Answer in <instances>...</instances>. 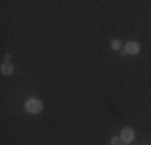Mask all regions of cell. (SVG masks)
Returning a JSON list of instances; mask_svg holds the SVG:
<instances>
[{
    "mask_svg": "<svg viewBox=\"0 0 151 145\" xmlns=\"http://www.w3.org/2000/svg\"><path fill=\"white\" fill-rule=\"evenodd\" d=\"M26 110L29 111V113H39V111H42V102L40 100H37V99H31V100H27L26 102Z\"/></svg>",
    "mask_w": 151,
    "mask_h": 145,
    "instance_id": "cell-1",
    "label": "cell"
},
{
    "mask_svg": "<svg viewBox=\"0 0 151 145\" xmlns=\"http://www.w3.org/2000/svg\"><path fill=\"white\" fill-rule=\"evenodd\" d=\"M134 137H135V134H134V130H132L130 128H124L122 129V132H121V142L122 144H130L132 140H134Z\"/></svg>",
    "mask_w": 151,
    "mask_h": 145,
    "instance_id": "cell-2",
    "label": "cell"
},
{
    "mask_svg": "<svg viewBox=\"0 0 151 145\" xmlns=\"http://www.w3.org/2000/svg\"><path fill=\"white\" fill-rule=\"evenodd\" d=\"M125 52H127L129 55H135V53H138L140 52V44L134 42V41L127 42V45H125Z\"/></svg>",
    "mask_w": 151,
    "mask_h": 145,
    "instance_id": "cell-3",
    "label": "cell"
},
{
    "mask_svg": "<svg viewBox=\"0 0 151 145\" xmlns=\"http://www.w3.org/2000/svg\"><path fill=\"white\" fill-rule=\"evenodd\" d=\"M12 72H13V66H12V63H3V65H2V74L10 76Z\"/></svg>",
    "mask_w": 151,
    "mask_h": 145,
    "instance_id": "cell-4",
    "label": "cell"
},
{
    "mask_svg": "<svg viewBox=\"0 0 151 145\" xmlns=\"http://www.w3.org/2000/svg\"><path fill=\"white\" fill-rule=\"evenodd\" d=\"M121 47H122V44L119 41H113V42H111V49H113V50H121Z\"/></svg>",
    "mask_w": 151,
    "mask_h": 145,
    "instance_id": "cell-5",
    "label": "cell"
},
{
    "mask_svg": "<svg viewBox=\"0 0 151 145\" xmlns=\"http://www.w3.org/2000/svg\"><path fill=\"white\" fill-rule=\"evenodd\" d=\"M119 137H111V140H109V142H111V145H117V144H119Z\"/></svg>",
    "mask_w": 151,
    "mask_h": 145,
    "instance_id": "cell-6",
    "label": "cell"
},
{
    "mask_svg": "<svg viewBox=\"0 0 151 145\" xmlns=\"http://www.w3.org/2000/svg\"><path fill=\"white\" fill-rule=\"evenodd\" d=\"M121 145H125V144H121Z\"/></svg>",
    "mask_w": 151,
    "mask_h": 145,
    "instance_id": "cell-7",
    "label": "cell"
}]
</instances>
